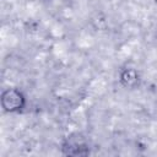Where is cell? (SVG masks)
I'll list each match as a JSON object with an SVG mask.
<instances>
[{
	"mask_svg": "<svg viewBox=\"0 0 157 157\" xmlns=\"http://www.w3.org/2000/svg\"><path fill=\"white\" fill-rule=\"evenodd\" d=\"M61 152L65 156H86L90 153V145L81 132H72L64 139Z\"/></svg>",
	"mask_w": 157,
	"mask_h": 157,
	"instance_id": "6da1fadb",
	"label": "cell"
},
{
	"mask_svg": "<svg viewBox=\"0 0 157 157\" xmlns=\"http://www.w3.org/2000/svg\"><path fill=\"white\" fill-rule=\"evenodd\" d=\"M119 80H120V83L124 87H126V88H135L139 85L140 75H139L136 69H134V67H125V69H123L120 71Z\"/></svg>",
	"mask_w": 157,
	"mask_h": 157,
	"instance_id": "3957f363",
	"label": "cell"
},
{
	"mask_svg": "<svg viewBox=\"0 0 157 157\" xmlns=\"http://www.w3.org/2000/svg\"><path fill=\"white\" fill-rule=\"evenodd\" d=\"M1 107L6 113H17L21 112L26 105V96L23 92L16 87L6 88L2 91L0 97Z\"/></svg>",
	"mask_w": 157,
	"mask_h": 157,
	"instance_id": "7a4b0ae2",
	"label": "cell"
}]
</instances>
